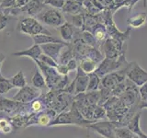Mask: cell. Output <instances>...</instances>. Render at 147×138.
Wrapping results in <instances>:
<instances>
[{
    "instance_id": "3957f363",
    "label": "cell",
    "mask_w": 147,
    "mask_h": 138,
    "mask_svg": "<svg viewBox=\"0 0 147 138\" xmlns=\"http://www.w3.org/2000/svg\"><path fill=\"white\" fill-rule=\"evenodd\" d=\"M126 76L137 87H141L147 82V71L142 69L136 62L128 64Z\"/></svg>"
},
{
    "instance_id": "9c48e42d",
    "label": "cell",
    "mask_w": 147,
    "mask_h": 138,
    "mask_svg": "<svg viewBox=\"0 0 147 138\" xmlns=\"http://www.w3.org/2000/svg\"><path fill=\"white\" fill-rule=\"evenodd\" d=\"M88 79V75H86L81 68L78 69V75L76 77V92H83L87 89Z\"/></svg>"
},
{
    "instance_id": "4dcf8cb0",
    "label": "cell",
    "mask_w": 147,
    "mask_h": 138,
    "mask_svg": "<svg viewBox=\"0 0 147 138\" xmlns=\"http://www.w3.org/2000/svg\"><path fill=\"white\" fill-rule=\"evenodd\" d=\"M123 1H125V0H114V3L115 4H119V3H121Z\"/></svg>"
},
{
    "instance_id": "ffe728a7",
    "label": "cell",
    "mask_w": 147,
    "mask_h": 138,
    "mask_svg": "<svg viewBox=\"0 0 147 138\" xmlns=\"http://www.w3.org/2000/svg\"><path fill=\"white\" fill-rule=\"evenodd\" d=\"M84 22H85V14L79 13L72 16V23L73 26L76 29H82L84 28Z\"/></svg>"
},
{
    "instance_id": "9a60e30c",
    "label": "cell",
    "mask_w": 147,
    "mask_h": 138,
    "mask_svg": "<svg viewBox=\"0 0 147 138\" xmlns=\"http://www.w3.org/2000/svg\"><path fill=\"white\" fill-rule=\"evenodd\" d=\"M114 132L116 138H135L137 136L127 126L115 127Z\"/></svg>"
},
{
    "instance_id": "277c9868",
    "label": "cell",
    "mask_w": 147,
    "mask_h": 138,
    "mask_svg": "<svg viewBox=\"0 0 147 138\" xmlns=\"http://www.w3.org/2000/svg\"><path fill=\"white\" fill-rule=\"evenodd\" d=\"M95 132H96L101 136L105 138H116L115 136V125L112 122H93L89 125Z\"/></svg>"
},
{
    "instance_id": "8992f818",
    "label": "cell",
    "mask_w": 147,
    "mask_h": 138,
    "mask_svg": "<svg viewBox=\"0 0 147 138\" xmlns=\"http://www.w3.org/2000/svg\"><path fill=\"white\" fill-rule=\"evenodd\" d=\"M44 8V3L37 1V0H30L29 1L24 7L21 8L22 10H25L28 12V14L30 16H37L38 14H40Z\"/></svg>"
},
{
    "instance_id": "cb8c5ba5",
    "label": "cell",
    "mask_w": 147,
    "mask_h": 138,
    "mask_svg": "<svg viewBox=\"0 0 147 138\" xmlns=\"http://www.w3.org/2000/svg\"><path fill=\"white\" fill-rule=\"evenodd\" d=\"M7 25V18L6 16V14L0 11V30H4Z\"/></svg>"
},
{
    "instance_id": "484cf974",
    "label": "cell",
    "mask_w": 147,
    "mask_h": 138,
    "mask_svg": "<svg viewBox=\"0 0 147 138\" xmlns=\"http://www.w3.org/2000/svg\"><path fill=\"white\" fill-rule=\"evenodd\" d=\"M66 66L68 68V70H74L76 68V61L75 59H71L66 64Z\"/></svg>"
},
{
    "instance_id": "7a4b0ae2",
    "label": "cell",
    "mask_w": 147,
    "mask_h": 138,
    "mask_svg": "<svg viewBox=\"0 0 147 138\" xmlns=\"http://www.w3.org/2000/svg\"><path fill=\"white\" fill-rule=\"evenodd\" d=\"M18 28L23 33L30 34L31 36H35L38 34L51 35L50 32L45 28H43V26L38 20H36L33 18H25L24 20H22L20 22Z\"/></svg>"
},
{
    "instance_id": "4fadbf2b",
    "label": "cell",
    "mask_w": 147,
    "mask_h": 138,
    "mask_svg": "<svg viewBox=\"0 0 147 138\" xmlns=\"http://www.w3.org/2000/svg\"><path fill=\"white\" fill-rule=\"evenodd\" d=\"M35 43L37 45L39 44H47V43H63V41H59L57 39L53 38L52 35H47V34H38L35 36H32Z\"/></svg>"
},
{
    "instance_id": "f546056e",
    "label": "cell",
    "mask_w": 147,
    "mask_h": 138,
    "mask_svg": "<svg viewBox=\"0 0 147 138\" xmlns=\"http://www.w3.org/2000/svg\"><path fill=\"white\" fill-rule=\"evenodd\" d=\"M139 108H140V109L147 108V102H142V101H140V104H139Z\"/></svg>"
},
{
    "instance_id": "d4e9b609",
    "label": "cell",
    "mask_w": 147,
    "mask_h": 138,
    "mask_svg": "<svg viewBox=\"0 0 147 138\" xmlns=\"http://www.w3.org/2000/svg\"><path fill=\"white\" fill-rule=\"evenodd\" d=\"M72 56H73V55H72V53H71V50H69V51H67V52L64 53L61 56L62 57L61 58V62L62 63H66V62L68 63L71 59H73Z\"/></svg>"
},
{
    "instance_id": "7402d4cb",
    "label": "cell",
    "mask_w": 147,
    "mask_h": 138,
    "mask_svg": "<svg viewBox=\"0 0 147 138\" xmlns=\"http://www.w3.org/2000/svg\"><path fill=\"white\" fill-rule=\"evenodd\" d=\"M139 95L141 101L142 102H147V82L144 85L139 87Z\"/></svg>"
},
{
    "instance_id": "5bb4252c",
    "label": "cell",
    "mask_w": 147,
    "mask_h": 138,
    "mask_svg": "<svg viewBox=\"0 0 147 138\" xmlns=\"http://www.w3.org/2000/svg\"><path fill=\"white\" fill-rule=\"evenodd\" d=\"M96 67H98V64L96 62L92 60L90 58H85L81 61L80 64V68L82 69L85 73H86L87 75L91 73H94L96 71Z\"/></svg>"
},
{
    "instance_id": "e575fe53",
    "label": "cell",
    "mask_w": 147,
    "mask_h": 138,
    "mask_svg": "<svg viewBox=\"0 0 147 138\" xmlns=\"http://www.w3.org/2000/svg\"><path fill=\"white\" fill-rule=\"evenodd\" d=\"M135 138H142V137H141V136H138V135H137V136H136Z\"/></svg>"
},
{
    "instance_id": "30bf717a",
    "label": "cell",
    "mask_w": 147,
    "mask_h": 138,
    "mask_svg": "<svg viewBox=\"0 0 147 138\" xmlns=\"http://www.w3.org/2000/svg\"><path fill=\"white\" fill-rule=\"evenodd\" d=\"M91 33L94 35V37L96 38V40L98 41V43H102V41H105L109 38V34H108V31L107 29H106V26L102 23H98L96 25L93 30L91 31Z\"/></svg>"
},
{
    "instance_id": "8d00e7d4",
    "label": "cell",
    "mask_w": 147,
    "mask_h": 138,
    "mask_svg": "<svg viewBox=\"0 0 147 138\" xmlns=\"http://www.w3.org/2000/svg\"><path fill=\"white\" fill-rule=\"evenodd\" d=\"M44 1H45V0H44Z\"/></svg>"
},
{
    "instance_id": "8fae6325",
    "label": "cell",
    "mask_w": 147,
    "mask_h": 138,
    "mask_svg": "<svg viewBox=\"0 0 147 138\" xmlns=\"http://www.w3.org/2000/svg\"><path fill=\"white\" fill-rule=\"evenodd\" d=\"M140 118H141V112H137L133 115V117L131 119V121L129 122V123L127 124V127L130 129L134 135L138 136H141L142 135V132L140 127Z\"/></svg>"
},
{
    "instance_id": "f1b7e54d",
    "label": "cell",
    "mask_w": 147,
    "mask_h": 138,
    "mask_svg": "<svg viewBox=\"0 0 147 138\" xmlns=\"http://www.w3.org/2000/svg\"><path fill=\"white\" fill-rule=\"evenodd\" d=\"M40 107H41V105H40V103L39 102V101H37V102H35L33 104V109L34 110H40Z\"/></svg>"
},
{
    "instance_id": "2e32d148",
    "label": "cell",
    "mask_w": 147,
    "mask_h": 138,
    "mask_svg": "<svg viewBox=\"0 0 147 138\" xmlns=\"http://www.w3.org/2000/svg\"><path fill=\"white\" fill-rule=\"evenodd\" d=\"M40 47L39 45L35 44L34 46L29 50H26L24 52H20V53H14V55H17V56H20V55H27V56H30L32 58H39L40 56Z\"/></svg>"
},
{
    "instance_id": "d590c367",
    "label": "cell",
    "mask_w": 147,
    "mask_h": 138,
    "mask_svg": "<svg viewBox=\"0 0 147 138\" xmlns=\"http://www.w3.org/2000/svg\"><path fill=\"white\" fill-rule=\"evenodd\" d=\"M86 138H89V133H88V135H87V136H86Z\"/></svg>"
},
{
    "instance_id": "d6986e66",
    "label": "cell",
    "mask_w": 147,
    "mask_h": 138,
    "mask_svg": "<svg viewBox=\"0 0 147 138\" xmlns=\"http://www.w3.org/2000/svg\"><path fill=\"white\" fill-rule=\"evenodd\" d=\"M82 40L86 44L91 46V47H95V48L98 43V41H96L94 37V35L92 34L91 32L86 31V30H84L82 32Z\"/></svg>"
},
{
    "instance_id": "5b68a950",
    "label": "cell",
    "mask_w": 147,
    "mask_h": 138,
    "mask_svg": "<svg viewBox=\"0 0 147 138\" xmlns=\"http://www.w3.org/2000/svg\"><path fill=\"white\" fill-rule=\"evenodd\" d=\"M66 43H47L41 45V49L43 50V52L48 54L51 58L53 60H56L59 58V53L62 50L63 46H65Z\"/></svg>"
},
{
    "instance_id": "4316f807",
    "label": "cell",
    "mask_w": 147,
    "mask_h": 138,
    "mask_svg": "<svg viewBox=\"0 0 147 138\" xmlns=\"http://www.w3.org/2000/svg\"><path fill=\"white\" fill-rule=\"evenodd\" d=\"M49 122V118L47 116H42L40 119V123L41 124H47Z\"/></svg>"
},
{
    "instance_id": "52a82bcc",
    "label": "cell",
    "mask_w": 147,
    "mask_h": 138,
    "mask_svg": "<svg viewBox=\"0 0 147 138\" xmlns=\"http://www.w3.org/2000/svg\"><path fill=\"white\" fill-rule=\"evenodd\" d=\"M83 9V4L81 2H78L76 0H66V3L63 7L62 11L72 15L81 13Z\"/></svg>"
},
{
    "instance_id": "ba28073f",
    "label": "cell",
    "mask_w": 147,
    "mask_h": 138,
    "mask_svg": "<svg viewBox=\"0 0 147 138\" xmlns=\"http://www.w3.org/2000/svg\"><path fill=\"white\" fill-rule=\"evenodd\" d=\"M147 22V13L142 12L128 18V24L131 29H138Z\"/></svg>"
},
{
    "instance_id": "836d02e7",
    "label": "cell",
    "mask_w": 147,
    "mask_h": 138,
    "mask_svg": "<svg viewBox=\"0 0 147 138\" xmlns=\"http://www.w3.org/2000/svg\"><path fill=\"white\" fill-rule=\"evenodd\" d=\"M76 1H78V2H81V3H83L85 1V0H76Z\"/></svg>"
},
{
    "instance_id": "ac0fdd59",
    "label": "cell",
    "mask_w": 147,
    "mask_h": 138,
    "mask_svg": "<svg viewBox=\"0 0 147 138\" xmlns=\"http://www.w3.org/2000/svg\"><path fill=\"white\" fill-rule=\"evenodd\" d=\"M138 1H139V0H125V1H123L119 4H115L112 7H110V9H111L113 14L116 12L118 9L121 8V7H127L129 9V11H131L133 6H134Z\"/></svg>"
},
{
    "instance_id": "83f0119b",
    "label": "cell",
    "mask_w": 147,
    "mask_h": 138,
    "mask_svg": "<svg viewBox=\"0 0 147 138\" xmlns=\"http://www.w3.org/2000/svg\"><path fill=\"white\" fill-rule=\"evenodd\" d=\"M7 126H8V124L6 121H4V120L0 121V129H1V130L5 132V127H7Z\"/></svg>"
},
{
    "instance_id": "e0dca14e",
    "label": "cell",
    "mask_w": 147,
    "mask_h": 138,
    "mask_svg": "<svg viewBox=\"0 0 147 138\" xmlns=\"http://www.w3.org/2000/svg\"><path fill=\"white\" fill-rule=\"evenodd\" d=\"M88 85H87V90L88 91H96L98 90L99 84H100V78L96 73H91L88 75Z\"/></svg>"
},
{
    "instance_id": "d6a6232c",
    "label": "cell",
    "mask_w": 147,
    "mask_h": 138,
    "mask_svg": "<svg viewBox=\"0 0 147 138\" xmlns=\"http://www.w3.org/2000/svg\"><path fill=\"white\" fill-rule=\"evenodd\" d=\"M144 1V7H146V2H147V0H142Z\"/></svg>"
},
{
    "instance_id": "6da1fadb",
    "label": "cell",
    "mask_w": 147,
    "mask_h": 138,
    "mask_svg": "<svg viewBox=\"0 0 147 138\" xmlns=\"http://www.w3.org/2000/svg\"><path fill=\"white\" fill-rule=\"evenodd\" d=\"M37 18L41 22L52 27H60L65 23V18L61 10L56 8H48L42 10L36 16Z\"/></svg>"
},
{
    "instance_id": "603a6c76",
    "label": "cell",
    "mask_w": 147,
    "mask_h": 138,
    "mask_svg": "<svg viewBox=\"0 0 147 138\" xmlns=\"http://www.w3.org/2000/svg\"><path fill=\"white\" fill-rule=\"evenodd\" d=\"M40 58L42 60L43 63H45L46 64H48V66H57L56 62H55L53 58H51L50 56H47V55H40Z\"/></svg>"
},
{
    "instance_id": "7c38bea8",
    "label": "cell",
    "mask_w": 147,
    "mask_h": 138,
    "mask_svg": "<svg viewBox=\"0 0 147 138\" xmlns=\"http://www.w3.org/2000/svg\"><path fill=\"white\" fill-rule=\"evenodd\" d=\"M59 30H60V34H61L62 38L66 41H70L74 38V26L70 24L69 22L63 23L62 26L59 27Z\"/></svg>"
},
{
    "instance_id": "44dd1931",
    "label": "cell",
    "mask_w": 147,
    "mask_h": 138,
    "mask_svg": "<svg viewBox=\"0 0 147 138\" xmlns=\"http://www.w3.org/2000/svg\"><path fill=\"white\" fill-rule=\"evenodd\" d=\"M65 3L66 0H45L44 1V5H48L53 8H56L59 10H62Z\"/></svg>"
},
{
    "instance_id": "1f68e13d",
    "label": "cell",
    "mask_w": 147,
    "mask_h": 138,
    "mask_svg": "<svg viewBox=\"0 0 147 138\" xmlns=\"http://www.w3.org/2000/svg\"><path fill=\"white\" fill-rule=\"evenodd\" d=\"M141 137H142V138H147V135H145V133H142V135H141Z\"/></svg>"
}]
</instances>
